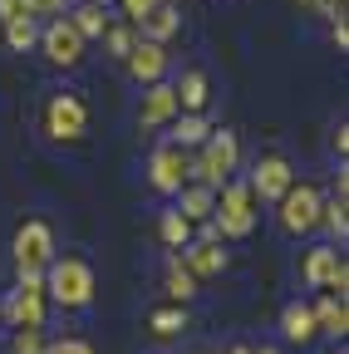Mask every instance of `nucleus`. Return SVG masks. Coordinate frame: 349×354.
Masks as SVG:
<instances>
[{"instance_id": "1", "label": "nucleus", "mask_w": 349, "mask_h": 354, "mask_svg": "<svg viewBox=\"0 0 349 354\" xmlns=\"http://www.w3.org/2000/svg\"><path fill=\"white\" fill-rule=\"evenodd\" d=\"M45 290L55 305L64 310H84L94 300V266L89 261H79V256H55L45 266Z\"/></svg>"}, {"instance_id": "2", "label": "nucleus", "mask_w": 349, "mask_h": 354, "mask_svg": "<svg viewBox=\"0 0 349 354\" xmlns=\"http://www.w3.org/2000/svg\"><path fill=\"white\" fill-rule=\"evenodd\" d=\"M236 162H241V143H236L232 128H222V133H211V138L202 143V153H197V162H192V177H197L202 187L222 192V187L232 183Z\"/></svg>"}, {"instance_id": "3", "label": "nucleus", "mask_w": 349, "mask_h": 354, "mask_svg": "<svg viewBox=\"0 0 349 354\" xmlns=\"http://www.w3.org/2000/svg\"><path fill=\"white\" fill-rule=\"evenodd\" d=\"M211 227H216V236H251V227H256V197H251L246 183H227L222 192H216Z\"/></svg>"}, {"instance_id": "4", "label": "nucleus", "mask_w": 349, "mask_h": 354, "mask_svg": "<svg viewBox=\"0 0 349 354\" xmlns=\"http://www.w3.org/2000/svg\"><path fill=\"white\" fill-rule=\"evenodd\" d=\"M276 207H281V227H285L290 236H305V232H315V227H320L325 197H320V187H315V183H295Z\"/></svg>"}, {"instance_id": "5", "label": "nucleus", "mask_w": 349, "mask_h": 354, "mask_svg": "<svg viewBox=\"0 0 349 354\" xmlns=\"http://www.w3.org/2000/svg\"><path fill=\"white\" fill-rule=\"evenodd\" d=\"M45 133L55 143H74V138H84L89 133V109H84V99H74V94H55L50 104H45Z\"/></svg>"}, {"instance_id": "6", "label": "nucleus", "mask_w": 349, "mask_h": 354, "mask_svg": "<svg viewBox=\"0 0 349 354\" xmlns=\"http://www.w3.org/2000/svg\"><path fill=\"white\" fill-rule=\"evenodd\" d=\"M187 177H192V162H187V153H182L178 143L153 148V158H148V183H153V192H182Z\"/></svg>"}, {"instance_id": "7", "label": "nucleus", "mask_w": 349, "mask_h": 354, "mask_svg": "<svg viewBox=\"0 0 349 354\" xmlns=\"http://www.w3.org/2000/svg\"><path fill=\"white\" fill-rule=\"evenodd\" d=\"M50 261H55V232L45 227V221H20V232H15V266H20V271H45Z\"/></svg>"}, {"instance_id": "8", "label": "nucleus", "mask_w": 349, "mask_h": 354, "mask_svg": "<svg viewBox=\"0 0 349 354\" xmlns=\"http://www.w3.org/2000/svg\"><path fill=\"white\" fill-rule=\"evenodd\" d=\"M39 50H45V59H50L55 69H79V59H84V39H79V30L59 15V20H50L45 30H39Z\"/></svg>"}, {"instance_id": "9", "label": "nucleus", "mask_w": 349, "mask_h": 354, "mask_svg": "<svg viewBox=\"0 0 349 354\" xmlns=\"http://www.w3.org/2000/svg\"><path fill=\"white\" fill-rule=\"evenodd\" d=\"M251 197H261V202H281L290 187H295V172H290V162L281 158V153H266V158H256V172H251Z\"/></svg>"}, {"instance_id": "10", "label": "nucleus", "mask_w": 349, "mask_h": 354, "mask_svg": "<svg viewBox=\"0 0 349 354\" xmlns=\"http://www.w3.org/2000/svg\"><path fill=\"white\" fill-rule=\"evenodd\" d=\"M178 261L187 266L192 281H211V276L227 271V251H222V241H187Z\"/></svg>"}, {"instance_id": "11", "label": "nucleus", "mask_w": 349, "mask_h": 354, "mask_svg": "<svg viewBox=\"0 0 349 354\" xmlns=\"http://www.w3.org/2000/svg\"><path fill=\"white\" fill-rule=\"evenodd\" d=\"M0 315H6L15 330H39L45 325V290H10V300L0 305Z\"/></svg>"}, {"instance_id": "12", "label": "nucleus", "mask_w": 349, "mask_h": 354, "mask_svg": "<svg viewBox=\"0 0 349 354\" xmlns=\"http://www.w3.org/2000/svg\"><path fill=\"white\" fill-rule=\"evenodd\" d=\"M123 64H128V74H133L138 84H162V74H167V50H162V44L138 39V44H133V55H128Z\"/></svg>"}, {"instance_id": "13", "label": "nucleus", "mask_w": 349, "mask_h": 354, "mask_svg": "<svg viewBox=\"0 0 349 354\" xmlns=\"http://www.w3.org/2000/svg\"><path fill=\"white\" fill-rule=\"evenodd\" d=\"M178 118V94H172V84H148V94L138 104V123L143 128H162Z\"/></svg>"}, {"instance_id": "14", "label": "nucleus", "mask_w": 349, "mask_h": 354, "mask_svg": "<svg viewBox=\"0 0 349 354\" xmlns=\"http://www.w3.org/2000/svg\"><path fill=\"white\" fill-rule=\"evenodd\" d=\"M339 251L334 246H315L310 256H305V266H300V276H305V286H315V290H330V281H334V271H339Z\"/></svg>"}, {"instance_id": "15", "label": "nucleus", "mask_w": 349, "mask_h": 354, "mask_svg": "<svg viewBox=\"0 0 349 354\" xmlns=\"http://www.w3.org/2000/svg\"><path fill=\"white\" fill-rule=\"evenodd\" d=\"M178 30H182V10L178 6H158L148 20H138V39H148V44H167Z\"/></svg>"}, {"instance_id": "16", "label": "nucleus", "mask_w": 349, "mask_h": 354, "mask_svg": "<svg viewBox=\"0 0 349 354\" xmlns=\"http://www.w3.org/2000/svg\"><path fill=\"white\" fill-rule=\"evenodd\" d=\"M178 197H182V202H178V216L187 221V227H197V221H211V207H216V192H211V187L187 183Z\"/></svg>"}, {"instance_id": "17", "label": "nucleus", "mask_w": 349, "mask_h": 354, "mask_svg": "<svg viewBox=\"0 0 349 354\" xmlns=\"http://www.w3.org/2000/svg\"><path fill=\"white\" fill-rule=\"evenodd\" d=\"M281 335L290 339V344H310L315 335H320V325H315V310L310 305H285V315H281Z\"/></svg>"}, {"instance_id": "18", "label": "nucleus", "mask_w": 349, "mask_h": 354, "mask_svg": "<svg viewBox=\"0 0 349 354\" xmlns=\"http://www.w3.org/2000/svg\"><path fill=\"white\" fill-rule=\"evenodd\" d=\"M207 88H211V84H207V74H202V69H187V74H182V84H172V94H178V109H182V113H202V109H207V99H211Z\"/></svg>"}, {"instance_id": "19", "label": "nucleus", "mask_w": 349, "mask_h": 354, "mask_svg": "<svg viewBox=\"0 0 349 354\" xmlns=\"http://www.w3.org/2000/svg\"><path fill=\"white\" fill-rule=\"evenodd\" d=\"M64 20L79 30V39H104V30H109V15H104L99 6H84V0H79V6H74Z\"/></svg>"}, {"instance_id": "20", "label": "nucleus", "mask_w": 349, "mask_h": 354, "mask_svg": "<svg viewBox=\"0 0 349 354\" xmlns=\"http://www.w3.org/2000/svg\"><path fill=\"white\" fill-rule=\"evenodd\" d=\"M310 310H315V325H320V330H330V335H344V330H349V310H344L339 295H320Z\"/></svg>"}, {"instance_id": "21", "label": "nucleus", "mask_w": 349, "mask_h": 354, "mask_svg": "<svg viewBox=\"0 0 349 354\" xmlns=\"http://www.w3.org/2000/svg\"><path fill=\"white\" fill-rule=\"evenodd\" d=\"M207 138H211V128H207L202 113H182V118H178V133H172V143H178L182 153H187V148H202Z\"/></svg>"}, {"instance_id": "22", "label": "nucleus", "mask_w": 349, "mask_h": 354, "mask_svg": "<svg viewBox=\"0 0 349 354\" xmlns=\"http://www.w3.org/2000/svg\"><path fill=\"white\" fill-rule=\"evenodd\" d=\"M133 44H138V30L128 25V20H123V25H109V30H104V50H109L113 59H128V55H133Z\"/></svg>"}, {"instance_id": "23", "label": "nucleus", "mask_w": 349, "mask_h": 354, "mask_svg": "<svg viewBox=\"0 0 349 354\" xmlns=\"http://www.w3.org/2000/svg\"><path fill=\"white\" fill-rule=\"evenodd\" d=\"M153 335L158 339H172V335H182L187 330V315H182V305H162V310H153Z\"/></svg>"}, {"instance_id": "24", "label": "nucleus", "mask_w": 349, "mask_h": 354, "mask_svg": "<svg viewBox=\"0 0 349 354\" xmlns=\"http://www.w3.org/2000/svg\"><path fill=\"white\" fill-rule=\"evenodd\" d=\"M6 44L10 50H30V44H39V30H35V15H15V20H6Z\"/></svg>"}, {"instance_id": "25", "label": "nucleus", "mask_w": 349, "mask_h": 354, "mask_svg": "<svg viewBox=\"0 0 349 354\" xmlns=\"http://www.w3.org/2000/svg\"><path fill=\"white\" fill-rule=\"evenodd\" d=\"M167 295L178 300V305L197 295V281L187 276V266H182V261H167Z\"/></svg>"}, {"instance_id": "26", "label": "nucleus", "mask_w": 349, "mask_h": 354, "mask_svg": "<svg viewBox=\"0 0 349 354\" xmlns=\"http://www.w3.org/2000/svg\"><path fill=\"white\" fill-rule=\"evenodd\" d=\"M158 236L167 241V246H187L192 241V227L178 216V212H162V221H158Z\"/></svg>"}, {"instance_id": "27", "label": "nucleus", "mask_w": 349, "mask_h": 354, "mask_svg": "<svg viewBox=\"0 0 349 354\" xmlns=\"http://www.w3.org/2000/svg\"><path fill=\"white\" fill-rule=\"evenodd\" d=\"M344 212H349V207H344L339 197H334V202H325V212H320V221H325V227H330L339 241H344V232H349V216H344Z\"/></svg>"}, {"instance_id": "28", "label": "nucleus", "mask_w": 349, "mask_h": 354, "mask_svg": "<svg viewBox=\"0 0 349 354\" xmlns=\"http://www.w3.org/2000/svg\"><path fill=\"white\" fill-rule=\"evenodd\" d=\"M45 344H50V339L39 335V330H20L10 349H15V354H45Z\"/></svg>"}, {"instance_id": "29", "label": "nucleus", "mask_w": 349, "mask_h": 354, "mask_svg": "<svg viewBox=\"0 0 349 354\" xmlns=\"http://www.w3.org/2000/svg\"><path fill=\"white\" fill-rule=\"evenodd\" d=\"M158 10V0H123V15H128V25L138 30V20H148Z\"/></svg>"}, {"instance_id": "30", "label": "nucleus", "mask_w": 349, "mask_h": 354, "mask_svg": "<svg viewBox=\"0 0 349 354\" xmlns=\"http://www.w3.org/2000/svg\"><path fill=\"white\" fill-rule=\"evenodd\" d=\"M45 354H94V349L84 344V339H50V344H45Z\"/></svg>"}, {"instance_id": "31", "label": "nucleus", "mask_w": 349, "mask_h": 354, "mask_svg": "<svg viewBox=\"0 0 349 354\" xmlns=\"http://www.w3.org/2000/svg\"><path fill=\"white\" fill-rule=\"evenodd\" d=\"M64 6H69V0H25V10H30V15H59Z\"/></svg>"}, {"instance_id": "32", "label": "nucleus", "mask_w": 349, "mask_h": 354, "mask_svg": "<svg viewBox=\"0 0 349 354\" xmlns=\"http://www.w3.org/2000/svg\"><path fill=\"white\" fill-rule=\"evenodd\" d=\"M300 6H315L320 15H330V20H344V0H300Z\"/></svg>"}, {"instance_id": "33", "label": "nucleus", "mask_w": 349, "mask_h": 354, "mask_svg": "<svg viewBox=\"0 0 349 354\" xmlns=\"http://www.w3.org/2000/svg\"><path fill=\"white\" fill-rule=\"evenodd\" d=\"M15 15H30L25 0H0V20H15Z\"/></svg>"}, {"instance_id": "34", "label": "nucleus", "mask_w": 349, "mask_h": 354, "mask_svg": "<svg viewBox=\"0 0 349 354\" xmlns=\"http://www.w3.org/2000/svg\"><path fill=\"white\" fill-rule=\"evenodd\" d=\"M330 148H334V153H339V158H344V148H349V128H344V123H339V128H334V138H330Z\"/></svg>"}, {"instance_id": "35", "label": "nucleus", "mask_w": 349, "mask_h": 354, "mask_svg": "<svg viewBox=\"0 0 349 354\" xmlns=\"http://www.w3.org/2000/svg\"><path fill=\"white\" fill-rule=\"evenodd\" d=\"M330 39L344 50V44H349V25H344V20H334V25H330Z\"/></svg>"}, {"instance_id": "36", "label": "nucleus", "mask_w": 349, "mask_h": 354, "mask_svg": "<svg viewBox=\"0 0 349 354\" xmlns=\"http://www.w3.org/2000/svg\"><path fill=\"white\" fill-rule=\"evenodd\" d=\"M84 6H99V10H109V0H84Z\"/></svg>"}, {"instance_id": "37", "label": "nucleus", "mask_w": 349, "mask_h": 354, "mask_svg": "<svg viewBox=\"0 0 349 354\" xmlns=\"http://www.w3.org/2000/svg\"><path fill=\"white\" fill-rule=\"evenodd\" d=\"M251 354H276V349H271V344H261V349H251Z\"/></svg>"}, {"instance_id": "38", "label": "nucleus", "mask_w": 349, "mask_h": 354, "mask_svg": "<svg viewBox=\"0 0 349 354\" xmlns=\"http://www.w3.org/2000/svg\"><path fill=\"white\" fill-rule=\"evenodd\" d=\"M232 354H251V344H236V349H232Z\"/></svg>"}, {"instance_id": "39", "label": "nucleus", "mask_w": 349, "mask_h": 354, "mask_svg": "<svg viewBox=\"0 0 349 354\" xmlns=\"http://www.w3.org/2000/svg\"><path fill=\"white\" fill-rule=\"evenodd\" d=\"M158 6H182V0H158Z\"/></svg>"}]
</instances>
